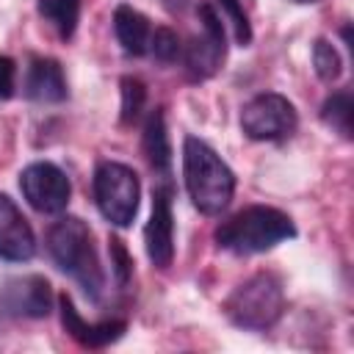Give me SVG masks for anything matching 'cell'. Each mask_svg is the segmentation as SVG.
Listing matches in <instances>:
<instances>
[{
    "instance_id": "obj_1",
    "label": "cell",
    "mask_w": 354,
    "mask_h": 354,
    "mask_svg": "<svg viewBox=\"0 0 354 354\" xmlns=\"http://www.w3.org/2000/svg\"><path fill=\"white\" fill-rule=\"evenodd\" d=\"M183 180L194 207L205 216L221 213L235 194V174L218 152L202 138L185 136L183 141Z\"/></svg>"
},
{
    "instance_id": "obj_17",
    "label": "cell",
    "mask_w": 354,
    "mask_h": 354,
    "mask_svg": "<svg viewBox=\"0 0 354 354\" xmlns=\"http://www.w3.org/2000/svg\"><path fill=\"white\" fill-rule=\"evenodd\" d=\"M351 94L348 91H335L332 97H326V102L321 105V119L326 127H332L335 133H340L343 138H351Z\"/></svg>"
},
{
    "instance_id": "obj_15",
    "label": "cell",
    "mask_w": 354,
    "mask_h": 354,
    "mask_svg": "<svg viewBox=\"0 0 354 354\" xmlns=\"http://www.w3.org/2000/svg\"><path fill=\"white\" fill-rule=\"evenodd\" d=\"M144 152H147L149 166L158 174L169 177V171H171V147H169L166 119H163V111L160 108H155L147 116V124H144Z\"/></svg>"
},
{
    "instance_id": "obj_24",
    "label": "cell",
    "mask_w": 354,
    "mask_h": 354,
    "mask_svg": "<svg viewBox=\"0 0 354 354\" xmlns=\"http://www.w3.org/2000/svg\"><path fill=\"white\" fill-rule=\"evenodd\" d=\"M169 3V8H183L185 6V0H166Z\"/></svg>"
},
{
    "instance_id": "obj_7",
    "label": "cell",
    "mask_w": 354,
    "mask_h": 354,
    "mask_svg": "<svg viewBox=\"0 0 354 354\" xmlns=\"http://www.w3.org/2000/svg\"><path fill=\"white\" fill-rule=\"evenodd\" d=\"M199 25H202V33L194 36L185 50V69L191 80H207L210 75H216L227 55L224 28L210 3L199 6Z\"/></svg>"
},
{
    "instance_id": "obj_23",
    "label": "cell",
    "mask_w": 354,
    "mask_h": 354,
    "mask_svg": "<svg viewBox=\"0 0 354 354\" xmlns=\"http://www.w3.org/2000/svg\"><path fill=\"white\" fill-rule=\"evenodd\" d=\"M17 86V64L8 55H0V100H8Z\"/></svg>"
},
{
    "instance_id": "obj_10",
    "label": "cell",
    "mask_w": 354,
    "mask_h": 354,
    "mask_svg": "<svg viewBox=\"0 0 354 354\" xmlns=\"http://www.w3.org/2000/svg\"><path fill=\"white\" fill-rule=\"evenodd\" d=\"M147 254L155 268H169L174 260V213H171V185H158L152 191V216L144 230Z\"/></svg>"
},
{
    "instance_id": "obj_8",
    "label": "cell",
    "mask_w": 354,
    "mask_h": 354,
    "mask_svg": "<svg viewBox=\"0 0 354 354\" xmlns=\"http://www.w3.org/2000/svg\"><path fill=\"white\" fill-rule=\"evenodd\" d=\"M19 188L28 205L39 213H61L69 205V194H72L66 174L47 160L25 166L19 174Z\"/></svg>"
},
{
    "instance_id": "obj_6",
    "label": "cell",
    "mask_w": 354,
    "mask_h": 354,
    "mask_svg": "<svg viewBox=\"0 0 354 354\" xmlns=\"http://www.w3.org/2000/svg\"><path fill=\"white\" fill-rule=\"evenodd\" d=\"M296 124H299V116L293 102L274 91L252 97L241 111V130L252 141H282L293 136Z\"/></svg>"
},
{
    "instance_id": "obj_12",
    "label": "cell",
    "mask_w": 354,
    "mask_h": 354,
    "mask_svg": "<svg viewBox=\"0 0 354 354\" xmlns=\"http://www.w3.org/2000/svg\"><path fill=\"white\" fill-rule=\"evenodd\" d=\"M58 307H61V321H64V329L69 332V337H75L80 346L86 348H102L113 340L122 337V332L127 329L124 321H102V324H86L83 315L75 310L72 299L66 293H61L58 299Z\"/></svg>"
},
{
    "instance_id": "obj_18",
    "label": "cell",
    "mask_w": 354,
    "mask_h": 354,
    "mask_svg": "<svg viewBox=\"0 0 354 354\" xmlns=\"http://www.w3.org/2000/svg\"><path fill=\"white\" fill-rule=\"evenodd\" d=\"M147 88L138 77H122V124H133L144 111Z\"/></svg>"
},
{
    "instance_id": "obj_11",
    "label": "cell",
    "mask_w": 354,
    "mask_h": 354,
    "mask_svg": "<svg viewBox=\"0 0 354 354\" xmlns=\"http://www.w3.org/2000/svg\"><path fill=\"white\" fill-rule=\"evenodd\" d=\"M36 254V235L8 194H0V257L25 263Z\"/></svg>"
},
{
    "instance_id": "obj_5",
    "label": "cell",
    "mask_w": 354,
    "mask_h": 354,
    "mask_svg": "<svg viewBox=\"0 0 354 354\" xmlns=\"http://www.w3.org/2000/svg\"><path fill=\"white\" fill-rule=\"evenodd\" d=\"M138 174L116 160H105L94 171V202L105 221L113 227H130L138 213Z\"/></svg>"
},
{
    "instance_id": "obj_21",
    "label": "cell",
    "mask_w": 354,
    "mask_h": 354,
    "mask_svg": "<svg viewBox=\"0 0 354 354\" xmlns=\"http://www.w3.org/2000/svg\"><path fill=\"white\" fill-rule=\"evenodd\" d=\"M218 3H221V8H224L227 17H230L235 41H238L241 47H246V44L252 41V28H249V17H246V11H243V3H241V0H218Z\"/></svg>"
},
{
    "instance_id": "obj_14",
    "label": "cell",
    "mask_w": 354,
    "mask_h": 354,
    "mask_svg": "<svg viewBox=\"0 0 354 354\" xmlns=\"http://www.w3.org/2000/svg\"><path fill=\"white\" fill-rule=\"evenodd\" d=\"M113 30L127 55H144L149 50V19L136 11L133 6H116L113 11Z\"/></svg>"
},
{
    "instance_id": "obj_2",
    "label": "cell",
    "mask_w": 354,
    "mask_h": 354,
    "mask_svg": "<svg viewBox=\"0 0 354 354\" xmlns=\"http://www.w3.org/2000/svg\"><path fill=\"white\" fill-rule=\"evenodd\" d=\"M293 235H296V227L290 216L268 205L243 207L216 227V243L235 254H257V252L274 249L277 243Z\"/></svg>"
},
{
    "instance_id": "obj_4",
    "label": "cell",
    "mask_w": 354,
    "mask_h": 354,
    "mask_svg": "<svg viewBox=\"0 0 354 354\" xmlns=\"http://www.w3.org/2000/svg\"><path fill=\"white\" fill-rule=\"evenodd\" d=\"M285 310V290L279 277L260 271L241 282L224 301L227 318L241 329H268Z\"/></svg>"
},
{
    "instance_id": "obj_9",
    "label": "cell",
    "mask_w": 354,
    "mask_h": 354,
    "mask_svg": "<svg viewBox=\"0 0 354 354\" xmlns=\"http://www.w3.org/2000/svg\"><path fill=\"white\" fill-rule=\"evenodd\" d=\"M53 310V288L44 277H17L0 288V313L14 318H47Z\"/></svg>"
},
{
    "instance_id": "obj_19",
    "label": "cell",
    "mask_w": 354,
    "mask_h": 354,
    "mask_svg": "<svg viewBox=\"0 0 354 354\" xmlns=\"http://www.w3.org/2000/svg\"><path fill=\"white\" fill-rule=\"evenodd\" d=\"M313 66H315V72H318L321 80L332 83V80H337L343 61H340V53H337L326 39H318V41L313 44Z\"/></svg>"
},
{
    "instance_id": "obj_3",
    "label": "cell",
    "mask_w": 354,
    "mask_h": 354,
    "mask_svg": "<svg viewBox=\"0 0 354 354\" xmlns=\"http://www.w3.org/2000/svg\"><path fill=\"white\" fill-rule=\"evenodd\" d=\"M47 252L55 260V266L66 271L91 299L102 293L105 277H102L100 257L91 243V230L86 227V221L75 216L58 218L47 232Z\"/></svg>"
},
{
    "instance_id": "obj_20",
    "label": "cell",
    "mask_w": 354,
    "mask_h": 354,
    "mask_svg": "<svg viewBox=\"0 0 354 354\" xmlns=\"http://www.w3.org/2000/svg\"><path fill=\"white\" fill-rule=\"evenodd\" d=\"M149 50L152 55L160 61V64H174L180 58V36L171 30V28H158L152 36H149Z\"/></svg>"
},
{
    "instance_id": "obj_25",
    "label": "cell",
    "mask_w": 354,
    "mask_h": 354,
    "mask_svg": "<svg viewBox=\"0 0 354 354\" xmlns=\"http://www.w3.org/2000/svg\"><path fill=\"white\" fill-rule=\"evenodd\" d=\"M290 3H318V0H290Z\"/></svg>"
},
{
    "instance_id": "obj_16",
    "label": "cell",
    "mask_w": 354,
    "mask_h": 354,
    "mask_svg": "<svg viewBox=\"0 0 354 354\" xmlns=\"http://www.w3.org/2000/svg\"><path fill=\"white\" fill-rule=\"evenodd\" d=\"M39 14L58 30L61 39H69L80 19V0H39Z\"/></svg>"
},
{
    "instance_id": "obj_13",
    "label": "cell",
    "mask_w": 354,
    "mask_h": 354,
    "mask_svg": "<svg viewBox=\"0 0 354 354\" xmlns=\"http://www.w3.org/2000/svg\"><path fill=\"white\" fill-rule=\"evenodd\" d=\"M25 94L36 102H64L69 91L61 64L53 58H33L25 77Z\"/></svg>"
},
{
    "instance_id": "obj_22",
    "label": "cell",
    "mask_w": 354,
    "mask_h": 354,
    "mask_svg": "<svg viewBox=\"0 0 354 354\" xmlns=\"http://www.w3.org/2000/svg\"><path fill=\"white\" fill-rule=\"evenodd\" d=\"M108 243H111V266H113L116 282H119V288H124V285L130 282V277H133V257L127 254L124 243H122L116 235H111Z\"/></svg>"
}]
</instances>
